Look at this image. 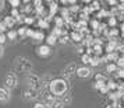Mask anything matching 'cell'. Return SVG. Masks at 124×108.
Instances as JSON below:
<instances>
[{"mask_svg":"<svg viewBox=\"0 0 124 108\" xmlns=\"http://www.w3.org/2000/svg\"><path fill=\"white\" fill-rule=\"evenodd\" d=\"M67 81L64 79H54L49 83V90H50L52 96H64L67 94Z\"/></svg>","mask_w":124,"mask_h":108,"instance_id":"1","label":"cell"},{"mask_svg":"<svg viewBox=\"0 0 124 108\" xmlns=\"http://www.w3.org/2000/svg\"><path fill=\"white\" fill-rule=\"evenodd\" d=\"M34 68L32 62L29 60L28 58L25 56H20V58H16L14 60V69L17 72H21V73H29Z\"/></svg>","mask_w":124,"mask_h":108,"instance_id":"2","label":"cell"},{"mask_svg":"<svg viewBox=\"0 0 124 108\" xmlns=\"http://www.w3.org/2000/svg\"><path fill=\"white\" fill-rule=\"evenodd\" d=\"M25 84H27V88H34V90H39V87L42 86V81H40V77L36 76L34 73H28L25 76Z\"/></svg>","mask_w":124,"mask_h":108,"instance_id":"3","label":"cell"},{"mask_svg":"<svg viewBox=\"0 0 124 108\" xmlns=\"http://www.w3.org/2000/svg\"><path fill=\"white\" fill-rule=\"evenodd\" d=\"M18 84V77L16 73H7L6 77H4V86H6L7 90H11V88H16Z\"/></svg>","mask_w":124,"mask_h":108,"instance_id":"4","label":"cell"},{"mask_svg":"<svg viewBox=\"0 0 124 108\" xmlns=\"http://www.w3.org/2000/svg\"><path fill=\"white\" fill-rule=\"evenodd\" d=\"M77 70H78V66H77L75 63H68L67 66L63 69V74H64V77L70 79L71 76L77 74Z\"/></svg>","mask_w":124,"mask_h":108,"instance_id":"5","label":"cell"},{"mask_svg":"<svg viewBox=\"0 0 124 108\" xmlns=\"http://www.w3.org/2000/svg\"><path fill=\"white\" fill-rule=\"evenodd\" d=\"M38 94H39V91L38 90H34V88H25L24 93H23V97H24V100L31 101V100L38 98Z\"/></svg>","mask_w":124,"mask_h":108,"instance_id":"6","label":"cell"},{"mask_svg":"<svg viewBox=\"0 0 124 108\" xmlns=\"http://www.w3.org/2000/svg\"><path fill=\"white\" fill-rule=\"evenodd\" d=\"M77 76L81 77V79H86V77H89L91 76V69L86 68V66H81V68H78V70H77Z\"/></svg>","mask_w":124,"mask_h":108,"instance_id":"7","label":"cell"},{"mask_svg":"<svg viewBox=\"0 0 124 108\" xmlns=\"http://www.w3.org/2000/svg\"><path fill=\"white\" fill-rule=\"evenodd\" d=\"M52 53V49H50V46L49 45H40L39 48H38V55L42 58H46V56H49Z\"/></svg>","mask_w":124,"mask_h":108,"instance_id":"8","label":"cell"},{"mask_svg":"<svg viewBox=\"0 0 124 108\" xmlns=\"http://www.w3.org/2000/svg\"><path fill=\"white\" fill-rule=\"evenodd\" d=\"M10 100V90L6 87H0V102H7Z\"/></svg>","mask_w":124,"mask_h":108,"instance_id":"9","label":"cell"},{"mask_svg":"<svg viewBox=\"0 0 124 108\" xmlns=\"http://www.w3.org/2000/svg\"><path fill=\"white\" fill-rule=\"evenodd\" d=\"M70 38L73 41H75V42H81V41L84 39V34L81 31H73L71 35H70Z\"/></svg>","mask_w":124,"mask_h":108,"instance_id":"10","label":"cell"},{"mask_svg":"<svg viewBox=\"0 0 124 108\" xmlns=\"http://www.w3.org/2000/svg\"><path fill=\"white\" fill-rule=\"evenodd\" d=\"M3 23L6 24V27H7V28H13V27H14V24L17 23V20H16L14 17H11V16H6V17H4V21H3Z\"/></svg>","mask_w":124,"mask_h":108,"instance_id":"11","label":"cell"},{"mask_svg":"<svg viewBox=\"0 0 124 108\" xmlns=\"http://www.w3.org/2000/svg\"><path fill=\"white\" fill-rule=\"evenodd\" d=\"M49 20H50V16L49 17H42L39 20V23H38V25H39L40 28H49Z\"/></svg>","mask_w":124,"mask_h":108,"instance_id":"12","label":"cell"},{"mask_svg":"<svg viewBox=\"0 0 124 108\" xmlns=\"http://www.w3.org/2000/svg\"><path fill=\"white\" fill-rule=\"evenodd\" d=\"M32 39L40 42V41L45 39V35H43V32H42V31H35V32H34V37H32Z\"/></svg>","mask_w":124,"mask_h":108,"instance_id":"13","label":"cell"},{"mask_svg":"<svg viewBox=\"0 0 124 108\" xmlns=\"http://www.w3.org/2000/svg\"><path fill=\"white\" fill-rule=\"evenodd\" d=\"M117 65H116V63H109V65H107L106 66V72L107 73H116V72H117Z\"/></svg>","mask_w":124,"mask_h":108,"instance_id":"14","label":"cell"},{"mask_svg":"<svg viewBox=\"0 0 124 108\" xmlns=\"http://www.w3.org/2000/svg\"><path fill=\"white\" fill-rule=\"evenodd\" d=\"M56 42H57V38H56V37H54L53 34H50L49 37H47V38H46V44H47L49 46H50V45H54Z\"/></svg>","mask_w":124,"mask_h":108,"instance_id":"15","label":"cell"},{"mask_svg":"<svg viewBox=\"0 0 124 108\" xmlns=\"http://www.w3.org/2000/svg\"><path fill=\"white\" fill-rule=\"evenodd\" d=\"M54 101H56V97H54V96H46V98H45V101H43V102H45L47 107H50Z\"/></svg>","mask_w":124,"mask_h":108,"instance_id":"16","label":"cell"},{"mask_svg":"<svg viewBox=\"0 0 124 108\" xmlns=\"http://www.w3.org/2000/svg\"><path fill=\"white\" fill-rule=\"evenodd\" d=\"M81 60H82V63H84V65H88V63L91 65L92 56H91V55H88V53H85V55H82V56H81Z\"/></svg>","mask_w":124,"mask_h":108,"instance_id":"17","label":"cell"},{"mask_svg":"<svg viewBox=\"0 0 124 108\" xmlns=\"http://www.w3.org/2000/svg\"><path fill=\"white\" fill-rule=\"evenodd\" d=\"M49 108H64V104H63L62 100H57V98H56V101L53 102Z\"/></svg>","mask_w":124,"mask_h":108,"instance_id":"18","label":"cell"},{"mask_svg":"<svg viewBox=\"0 0 124 108\" xmlns=\"http://www.w3.org/2000/svg\"><path fill=\"white\" fill-rule=\"evenodd\" d=\"M17 37H18V32H17V31H8V34H7V39L14 41Z\"/></svg>","mask_w":124,"mask_h":108,"instance_id":"19","label":"cell"},{"mask_svg":"<svg viewBox=\"0 0 124 108\" xmlns=\"http://www.w3.org/2000/svg\"><path fill=\"white\" fill-rule=\"evenodd\" d=\"M101 63V56H92V60H91V66H98Z\"/></svg>","mask_w":124,"mask_h":108,"instance_id":"20","label":"cell"},{"mask_svg":"<svg viewBox=\"0 0 124 108\" xmlns=\"http://www.w3.org/2000/svg\"><path fill=\"white\" fill-rule=\"evenodd\" d=\"M62 101L64 105H68V104H71V96H68V94H64L62 98Z\"/></svg>","mask_w":124,"mask_h":108,"instance_id":"21","label":"cell"},{"mask_svg":"<svg viewBox=\"0 0 124 108\" xmlns=\"http://www.w3.org/2000/svg\"><path fill=\"white\" fill-rule=\"evenodd\" d=\"M57 11V3H50V17H53L54 16V13Z\"/></svg>","mask_w":124,"mask_h":108,"instance_id":"22","label":"cell"},{"mask_svg":"<svg viewBox=\"0 0 124 108\" xmlns=\"http://www.w3.org/2000/svg\"><path fill=\"white\" fill-rule=\"evenodd\" d=\"M68 39H70V37H68L67 34H64V35H62V37H60V38H59V42H60V44H67L68 42Z\"/></svg>","mask_w":124,"mask_h":108,"instance_id":"23","label":"cell"},{"mask_svg":"<svg viewBox=\"0 0 124 108\" xmlns=\"http://www.w3.org/2000/svg\"><path fill=\"white\" fill-rule=\"evenodd\" d=\"M116 65H117L118 69H124V56H120L117 59V62H116Z\"/></svg>","mask_w":124,"mask_h":108,"instance_id":"24","label":"cell"},{"mask_svg":"<svg viewBox=\"0 0 124 108\" xmlns=\"http://www.w3.org/2000/svg\"><path fill=\"white\" fill-rule=\"evenodd\" d=\"M116 23H117V20H116V17H110L109 18V25H110V27H112V28H114V25H116Z\"/></svg>","mask_w":124,"mask_h":108,"instance_id":"25","label":"cell"},{"mask_svg":"<svg viewBox=\"0 0 124 108\" xmlns=\"http://www.w3.org/2000/svg\"><path fill=\"white\" fill-rule=\"evenodd\" d=\"M18 35H21V37H27V32H28V28H20L17 31Z\"/></svg>","mask_w":124,"mask_h":108,"instance_id":"26","label":"cell"},{"mask_svg":"<svg viewBox=\"0 0 124 108\" xmlns=\"http://www.w3.org/2000/svg\"><path fill=\"white\" fill-rule=\"evenodd\" d=\"M96 81H102V83H106V79H105V76L103 74H96Z\"/></svg>","mask_w":124,"mask_h":108,"instance_id":"27","label":"cell"},{"mask_svg":"<svg viewBox=\"0 0 124 108\" xmlns=\"http://www.w3.org/2000/svg\"><path fill=\"white\" fill-rule=\"evenodd\" d=\"M34 108H49L47 105H46L45 102H36L34 105Z\"/></svg>","mask_w":124,"mask_h":108,"instance_id":"28","label":"cell"},{"mask_svg":"<svg viewBox=\"0 0 124 108\" xmlns=\"http://www.w3.org/2000/svg\"><path fill=\"white\" fill-rule=\"evenodd\" d=\"M10 4H11L13 7H18L21 4V1H20V0H10Z\"/></svg>","mask_w":124,"mask_h":108,"instance_id":"29","label":"cell"},{"mask_svg":"<svg viewBox=\"0 0 124 108\" xmlns=\"http://www.w3.org/2000/svg\"><path fill=\"white\" fill-rule=\"evenodd\" d=\"M7 41V35L6 34H0V45H3Z\"/></svg>","mask_w":124,"mask_h":108,"instance_id":"30","label":"cell"},{"mask_svg":"<svg viewBox=\"0 0 124 108\" xmlns=\"http://www.w3.org/2000/svg\"><path fill=\"white\" fill-rule=\"evenodd\" d=\"M6 29H7L6 24L1 21V23H0V34H4V31H6Z\"/></svg>","mask_w":124,"mask_h":108,"instance_id":"31","label":"cell"},{"mask_svg":"<svg viewBox=\"0 0 124 108\" xmlns=\"http://www.w3.org/2000/svg\"><path fill=\"white\" fill-rule=\"evenodd\" d=\"M32 9H34L32 6H29V4H27V6L24 7V11H25V13H31V11H32Z\"/></svg>","mask_w":124,"mask_h":108,"instance_id":"32","label":"cell"},{"mask_svg":"<svg viewBox=\"0 0 124 108\" xmlns=\"http://www.w3.org/2000/svg\"><path fill=\"white\" fill-rule=\"evenodd\" d=\"M116 73H117L118 77H124V69H117V72H116Z\"/></svg>","mask_w":124,"mask_h":108,"instance_id":"33","label":"cell"},{"mask_svg":"<svg viewBox=\"0 0 124 108\" xmlns=\"http://www.w3.org/2000/svg\"><path fill=\"white\" fill-rule=\"evenodd\" d=\"M24 21H25L27 24H32V23H34V18H32V17H25V18H24Z\"/></svg>","mask_w":124,"mask_h":108,"instance_id":"34","label":"cell"},{"mask_svg":"<svg viewBox=\"0 0 124 108\" xmlns=\"http://www.w3.org/2000/svg\"><path fill=\"white\" fill-rule=\"evenodd\" d=\"M4 55V48H3V45H0V58Z\"/></svg>","mask_w":124,"mask_h":108,"instance_id":"35","label":"cell"},{"mask_svg":"<svg viewBox=\"0 0 124 108\" xmlns=\"http://www.w3.org/2000/svg\"><path fill=\"white\" fill-rule=\"evenodd\" d=\"M3 7H4V1H3V0H0V10H1Z\"/></svg>","mask_w":124,"mask_h":108,"instance_id":"36","label":"cell"},{"mask_svg":"<svg viewBox=\"0 0 124 108\" xmlns=\"http://www.w3.org/2000/svg\"><path fill=\"white\" fill-rule=\"evenodd\" d=\"M106 108H114V107H112V105H107V107Z\"/></svg>","mask_w":124,"mask_h":108,"instance_id":"37","label":"cell"}]
</instances>
